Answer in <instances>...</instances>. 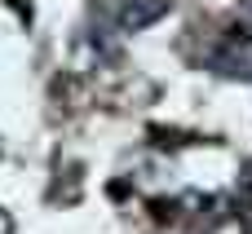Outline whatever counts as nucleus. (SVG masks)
<instances>
[{
    "label": "nucleus",
    "mask_w": 252,
    "mask_h": 234,
    "mask_svg": "<svg viewBox=\"0 0 252 234\" xmlns=\"http://www.w3.org/2000/svg\"><path fill=\"white\" fill-rule=\"evenodd\" d=\"M168 9H173V0H120L115 18H120V27H124V31H142V27L159 22Z\"/></svg>",
    "instance_id": "obj_1"
},
{
    "label": "nucleus",
    "mask_w": 252,
    "mask_h": 234,
    "mask_svg": "<svg viewBox=\"0 0 252 234\" xmlns=\"http://www.w3.org/2000/svg\"><path fill=\"white\" fill-rule=\"evenodd\" d=\"M244 13H248V18H252V0H244Z\"/></svg>",
    "instance_id": "obj_2"
}]
</instances>
